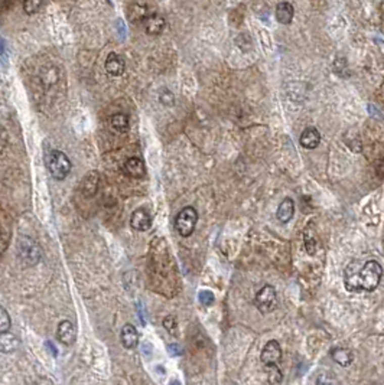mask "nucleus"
Masks as SVG:
<instances>
[{
	"mask_svg": "<svg viewBox=\"0 0 384 385\" xmlns=\"http://www.w3.org/2000/svg\"><path fill=\"white\" fill-rule=\"evenodd\" d=\"M383 277V267L375 260H368L360 270V287L363 292H373L378 287Z\"/></svg>",
	"mask_w": 384,
	"mask_h": 385,
	"instance_id": "nucleus-1",
	"label": "nucleus"
},
{
	"mask_svg": "<svg viewBox=\"0 0 384 385\" xmlns=\"http://www.w3.org/2000/svg\"><path fill=\"white\" fill-rule=\"evenodd\" d=\"M70 157L61 150H52L48 157V171L55 181H64L71 173Z\"/></svg>",
	"mask_w": 384,
	"mask_h": 385,
	"instance_id": "nucleus-2",
	"label": "nucleus"
},
{
	"mask_svg": "<svg viewBox=\"0 0 384 385\" xmlns=\"http://www.w3.org/2000/svg\"><path fill=\"white\" fill-rule=\"evenodd\" d=\"M197 223H198L197 209L194 206H185L175 218V230L178 231L181 237L188 238L195 231Z\"/></svg>",
	"mask_w": 384,
	"mask_h": 385,
	"instance_id": "nucleus-3",
	"label": "nucleus"
},
{
	"mask_svg": "<svg viewBox=\"0 0 384 385\" xmlns=\"http://www.w3.org/2000/svg\"><path fill=\"white\" fill-rule=\"evenodd\" d=\"M18 257L26 265H36L40 261V248L38 243H35L32 238L23 235L18 241Z\"/></svg>",
	"mask_w": 384,
	"mask_h": 385,
	"instance_id": "nucleus-4",
	"label": "nucleus"
},
{
	"mask_svg": "<svg viewBox=\"0 0 384 385\" xmlns=\"http://www.w3.org/2000/svg\"><path fill=\"white\" fill-rule=\"evenodd\" d=\"M254 304H256L257 310L262 314L272 313L273 310L277 307V293H276V289L273 286H270V284L263 286L262 289L257 292V294H256Z\"/></svg>",
	"mask_w": 384,
	"mask_h": 385,
	"instance_id": "nucleus-5",
	"label": "nucleus"
},
{
	"mask_svg": "<svg viewBox=\"0 0 384 385\" xmlns=\"http://www.w3.org/2000/svg\"><path fill=\"white\" fill-rule=\"evenodd\" d=\"M361 264L358 261H353L347 265L345 271H344V284L345 289L351 293H360L363 292L360 287V270H361Z\"/></svg>",
	"mask_w": 384,
	"mask_h": 385,
	"instance_id": "nucleus-6",
	"label": "nucleus"
},
{
	"mask_svg": "<svg viewBox=\"0 0 384 385\" xmlns=\"http://www.w3.org/2000/svg\"><path fill=\"white\" fill-rule=\"evenodd\" d=\"M282 346L277 341H269L264 345L260 359L264 365H277L282 361Z\"/></svg>",
	"mask_w": 384,
	"mask_h": 385,
	"instance_id": "nucleus-7",
	"label": "nucleus"
},
{
	"mask_svg": "<svg viewBox=\"0 0 384 385\" xmlns=\"http://www.w3.org/2000/svg\"><path fill=\"white\" fill-rule=\"evenodd\" d=\"M130 225L133 230L145 233L148 230H151L152 227V216L145 208H137L136 211H133L130 216Z\"/></svg>",
	"mask_w": 384,
	"mask_h": 385,
	"instance_id": "nucleus-8",
	"label": "nucleus"
},
{
	"mask_svg": "<svg viewBox=\"0 0 384 385\" xmlns=\"http://www.w3.org/2000/svg\"><path fill=\"white\" fill-rule=\"evenodd\" d=\"M57 339L65 346L74 345L75 339H77V329H75L74 323L70 320H62L57 329Z\"/></svg>",
	"mask_w": 384,
	"mask_h": 385,
	"instance_id": "nucleus-9",
	"label": "nucleus"
},
{
	"mask_svg": "<svg viewBox=\"0 0 384 385\" xmlns=\"http://www.w3.org/2000/svg\"><path fill=\"white\" fill-rule=\"evenodd\" d=\"M104 68H106L107 74H110L111 77H120V75L124 74V70H126L124 58L121 55H119V53H116V52H111L106 58Z\"/></svg>",
	"mask_w": 384,
	"mask_h": 385,
	"instance_id": "nucleus-10",
	"label": "nucleus"
},
{
	"mask_svg": "<svg viewBox=\"0 0 384 385\" xmlns=\"http://www.w3.org/2000/svg\"><path fill=\"white\" fill-rule=\"evenodd\" d=\"M123 172L133 179H141L146 175V166L141 159L131 156L126 162L123 163Z\"/></svg>",
	"mask_w": 384,
	"mask_h": 385,
	"instance_id": "nucleus-11",
	"label": "nucleus"
},
{
	"mask_svg": "<svg viewBox=\"0 0 384 385\" xmlns=\"http://www.w3.org/2000/svg\"><path fill=\"white\" fill-rule=\"evenodd\" d=\"M120 342L124 349H134L139 344V334L137 329L131 323H126L121 327Z\"/></svg>",
	"mask_w": 384,
	"mask_h": 385,
	"instance_id": "nucleus-12",
	"label": "nucleus"
},
{
	"mask_svg": "<svg viewBox=\"0 0 384 385\" xmlns=\"http://www.w3.org/2000/svg\"><path fill=\"white\" fill-rule=\"evenodd\" d=\"M299 143H301L302 147L308 149V150L316 149L321 143V134L315 127H306L301 134Z\"/></svg>",
	"mask_w": 384,
	"mask_h": 385,
	"instance_id": "nucleus-13",
	"label": "nucleus"
},
{
	"mask_svg": "<svg viewBox=\"0 0 384 385\" xmlns=\"http://www.w3.org/2000/svg\"><path fill=\"white\" fill-rule=\"evenodd\" d=\"M143 25H145V31H146L148 35L156 36V35H161L162 32H163L166 21H165V18H162L161 15L153 13V15L148 16V19L145 21Z\"/></svg>",
	"mask_w": 384,
	"mask_h": 385,
	"instance_id": "nucleus-14",
	"label": "nucleus"
},
{
	"mask_svg": "<svg viewBox=\"0 0 384 385\" xmlns=\"http://www.w3.org/2000/svg\"><path fill=\"white\" fill-rule=\"evenodd\" d=\"M274 16H276V21L279 22V23H282V25H289V23L293 21V16H295V9H293L292 3H289V2H280V3L276 6Z\"/></svg>",
	"mask_w": 384,
	"mask_h": 385,
	"instance_id": "nucleus-15",
	"label": "nucleus"
},
{
	"mask_svg": "<svg viewBox=\"0 0 384 385\" xmlns=\"http://www.w3.org/2000/svg\"><path fill=\"white\" fill-rule=\"evenodd\" d=\"M293 215H295V202H293L292 198H284L276 212L279 223L287 224L293 218Z\"/></svg>",
	"mask_w": 384,
	"mask_h": 385,
	"instance_id": "nucleus-16",
	"label": "nucleus"
},
{
	"mask_svg": "<svg viewBox=\"0 0 384 385\" xmlns=\"http://www.w3.org/2000/svg\"><path fill=\"white\" fill-rule=\"evenodd\" d=\"M331 358L333 359V362H337L340 366L347 368L353 364L354 354L347 348H333L331 351Z\"/></svg>",
	"mask_w": 384,
	"mask_h": 385,
	"instance_id": "nucleus-17",
	"label": "nucleus"
},
{
	"mask_svg": "<svg viewBox=\"0 0 384 385\" xmlns=\"http://www.w3.org/2000/svg\"><path fill=\"white\" fill-rule=\"evenodd\" d=\"M19 339L18 336L13 334H0V351L3 354H10V352H15L18 348H19Z\"/></svg>",
	"mask_w": 384,
	"mask_h": 385,
	"instance_id": "nucleus-18",
	"label": "nucleus"
},
{
	"mask_svg": "<svg viewBox=\"0 0 384 385\" xmlns=\"http://www.w3.org/2000/svg\"><path fill=\"white\" fill-rule=\"evenodd\" d=\"M148 8L143 6V5H130L129 9H127V19L133 23H145V21L148 19Z\"/></svg>",
	"mask_w": 384,
	"mask_h": 385,
	"instance_id": "nucleus-19",
	"label": "nucleus"
},
{
	"mask_svg": "<svg viewBox=\"0 0 384 385\" xmlns=\"http://www.w3.org/2000/svg\"><path fill=\"white\" fill-rule=\"evenodd\" d=\"M97 188H99V173L90 172L81 183V189L87 196H94L97 192Z\"/></svg>",
	"mask_w": 384,
	"mask_h": 385,
	"instance_id": "nucleus-20",
	"label": "nucleus"
},
{
	"mask_svg": "<svg viewBox=\"0 0 384 385\" xmlns=\"http://www.w3.org/2000/svg\"><path fill=\"white\" fill-rule=\"evenodd\" d=\"M110 124L114 130H117V132L120 133H126L129 130V117L126 114H123V113H117V114L111 116Z\"/></svg>",
	"mask_w": 384,
	"mask_h": 385,
	"instance_id": "nucleus-21",
	"label": "nucleus"
},
{
	"mask_svg": "<svg viewBox=\"0 0 384 385\" xmlns=\"http://www.w3.org/2000/svg\"><path fill=\"white\" fill-rule=\"evenodd\" d=\"M266 366V374H267V381L272 385L280 384L283 379V374L280 368L277 365H264Z\"/></svg>",
	"mask_w": 384,
	"mask_h": 385,
	"instance_id": "nucleus-22",
	"label": "nucleus"
},
{
	"mask_svg": "<svg viewBox=\"0 0 384 385\" xmlns=\"http://www.w3.org/2000/svg\"><path fill=\"white\" fill-rule=\"evenodd\" d=\"M43 0H25L23 2V12L26 15H35L40 11Z\"/></svg>",
	"mask_w": 384,
	"mask_h": 385,
	"instance_id": "nucleus-23",
	"label": "nucleus"
},
{
	"mask_svg": "<svg viewBox=\"0 0 384 385\" xmlns=\"http://www.w3.org/2000/svg\"><path fill=\"white\" fill-rule=\"evenodd\" d=\"M303 240H305V248L309 255H313L316 251V238L313 234H309V230L303 233Z\"/></svg>",
	"mask_w": 384,
	"mask_h": 385,
	"instance_id": "nucleus-24",
	"label": "nucleus"
},
{
	"mask_svg": "<svg viewBox=\"0 0 384 385\" xmlns=\"http://www.w3.org/2000/svg\"><path fill=\"white\" fill-rule=\"evenodd\" d=\"M10 324H12V322H10L9 313H8V310L2 306V307H0V334L9 332Z\"/></svg>",
	"mask_w": 384,
	"mask_h": 385,
	"instance_id": "nucleus-25",
	"label": "nucleus"
},
{
	"mask_svg": "<svg viewBox=\"0 0 384 385\" xmlns=\"http://www.w3.org/2000/svg\"><path fill=\"white\" fill-rule=\"evenodd\" d=\"M163 327L169 332L171 335H178V322H176V319L173 317V316H166L165 319H163Z\"/></svg>",
	"mask_w": 384,
	"mask_h": 385,
	"instance_id": "nucleus-26",
	"label": "nucleus"
},
{
	"mask_svg": "<svg viewBox=\"0 0 384 385\" xmlns=\"http://www.w3.org/2000/svg\"><path fill=\"white\" fill-rule=\"evenodd\" d=\"M198 300L204 306H211L215 302V297H214V293L210 290H201L198 294Z\"/></svg>",
	"mask_w": 384,
	"mask_h": 385,
	"instance_id": "nucleus-27",
	"label": "nucleus"
},
{
	"mask_svg": "<svg viewBox=\"0 0 384 385\" xmlns=\"http://www.w3.org/2000/svg\"><path fill=\"white\" fill-rule=\"evenodd\" d=\"M159 101L166 107H172L175 104V95L169 90H163L159 95Z\"/></svg>",
	"mask_w": 384,
	"mask_h": 385,
	"instance_id": "nucleus-28",
	"label": "nucleus"
},
{
	"mask_svg": "<svg viewBox=\"0 0 384 385\" xmlns=\"http://www.w3.org/2000/svg\"><path fill=\"white\" fill-rule=\"evenodd\" d=\"M316 385H340V382L329 374H321L316 378Z\"/></svg>",
	"mask_w": 384,
	"mask_h": 385,
	"instance_id": "nucleus-29",
	"label": "nucleus"
},
{
	"mask_svg": "<svg viewBox=\"0 0 384 385\" xmlns=\"http://www.w3.org/2000/svg\"><path fill=\"white\" fill-rule=\"evenodd\" d=\"M168 349H169V354L171 355H181L182 354L179 345H176V344L169 345V346H168Z\"/></svg>",
	"mask_w": 384,
	"mask_h": 385,
	"instance_id": "nucleus-30",
	"label": "nucleus"
},
{
	"mask_svg": "<svg viewBox=\"0 0 384 385\" xmlns=\"http://www.w3.org/2000/svg\"><path fill=\"white\" fill-rule=\"evenodd\" d=\"M46 346H48V348L51 349V354L54 355V356H58V351H57V348L54 346V344H52V342H46Z\"/></svg>",
	"mask_w": 384,
	"mask_h": 385,
	"instance_id": "nucleus-31",
	"label": "nucleus"
},
{
	"mask_svg": "<svg viewBox=\"0 0 384 385\" xmlns=\"http://www.w3.org/2000/svg\"><path fill=\"white\" fill-rule=\"evenodd\" d=\"M169 385H181V382H179V381H171V384Z\"/></svg>",
	"mask_w": 384,
	"mask_h": 385,
	"instance_id": "nucleus-32",
	"label": "nucleus"
}]
</instances>
